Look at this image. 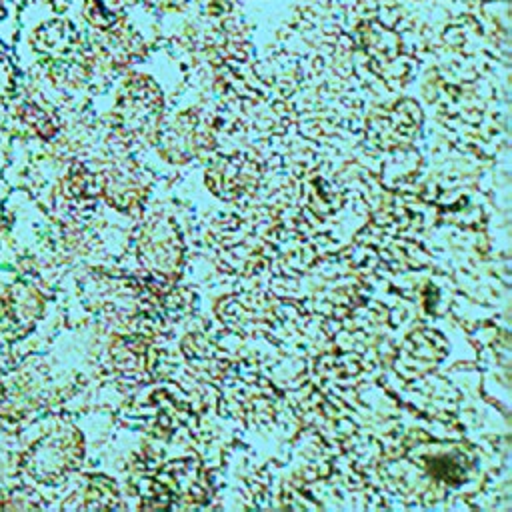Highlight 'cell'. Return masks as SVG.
Returning <instances> with one entry per match:
<instances>
[{
    "label": "cell",
    "instance_id": "obj_1",
    "mask_svg": "<svg viewBox=\"0 0 512 512\" xmlns=\"http://www.w3.org/2000/svg\"><path fill=\"white\" fill-rule=\"evenodd\" d=\"M16 428L14 424L0 416V498L8 496L16 488L18 480V460H16Z\"/></svg>",
    "mask_w": 512,
    "mask_h": 512
},
{
    "label": "cell",
    "instance_id": "obj_2",
    "mask_svg": "<svg viewBox=\"0 0 512 512\" xmlns=\"http://www.w3.org/2000/svg\"><path fill=\"white\" fill-rule=\"evenodd\" d=\"M18 12L20 6L12 0H0V40L12 48L18 34Z\"/></svg>",
    "mask_w": 512,
    "mask_h": 512
},
{
    "label": "cell",
    "instance_id": "obj_3",
    "mask_svg": "<svg viewBox=\"0 0 512 512\" xmlns=\"http://www.w3.org/2000/svg\"><path fill=\"white\" fill-rule=\"evenodd\" d=\"M8 192H10V184L6 182V178L0 172V226H2V204H4V198L8 196Z\"/></svg>",
    "mask_w": 512,
    "mask_h": 512
},
{
    "label": "cell",
    "instance_id": "obj_4",
    "mask_svg": "<svg viewBox=\"0 0 512 512\" xmlns=\"http://www.w3.org/2000/svg\"><path fill=\"white\" fill-rule=\"evenodd\" d=\"M12 2H14V4H18V6H22V4H24V0H12Z\"/></svg>",
    "mask_w": 512,
    "mask_h": 512
}]
</instances>
